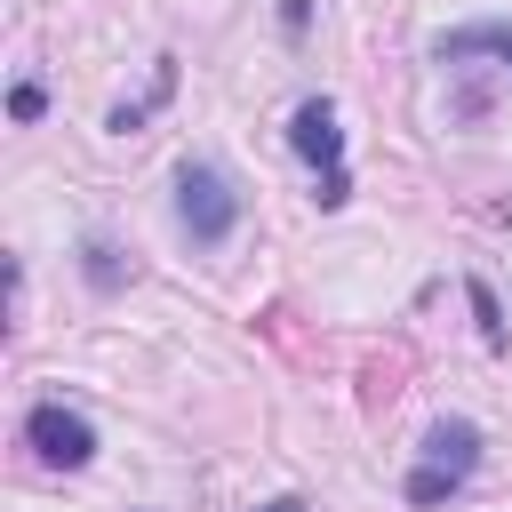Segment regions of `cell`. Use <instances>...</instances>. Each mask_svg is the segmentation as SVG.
Instances as JSON below:
<instances>
[{
  "instance_id": "5b68a950",
  "label": "cell",
  "mask_w": 512,
  "mask_h": 512,
  "mask_svg": "<svg viewBox=\"0 0 512 512\" xmlns=\"http://www.w3.org/2000/svg\"><path fill=\"white\" fill-rule=\"evenodd\" d=\"M472 56H504L512 64V24H464L440 40V64H472Z\"/></svg>"
},
{
  "instance_id": "6da1fadb",
  "label": "cell",
  "mask_w": 512,
  "mask_h": 512,
  "mask_svg": "<svg viewBox=\"0 0 512 512\" xmlns=\"http://www.w3.org/2000/svg\"><path fill=\"white\" fill-rule=\"evenodd\" d=\"M472 472H480V424L448 416V424L424 432V456H416V472H408V504H448Z\"/></svg>"
},
{
  "instance_id": "3957f363",
  "label": "cell",
  "mask_w": 512,
  "mask_h": 512,
  "mask_svg": "<svg viewBox=\"0 0 512 512\" xmlns=\"http://www.w3.org/2000/svg\"><path fill=\"white\" fill-rule=\"evenodd\" d=\"M176 216H184V232H192L200 248H216V240L240 224V192H232L216 168L184 160V168H176Z\"/></svg>"
},
{
  "instance_id": "277c9868",
  "label": "cell",
  "mask_w": 512,
  "mask_h": 512,
  "mask_svg": "<svg viewBox=\"0 0 512 512\" xmlns=\"http://www.w3.org/2000/svg\"><path fill=\"white\" fill-rule=\"evenodd\" d=\"M24 448H32L40 464H56V472H80V464L96 456V432H88V416H80V408L40 400V408L24 416Z\"/></svg>"
},
{
  "instance_id": "30bf717a",
  "label": "cell",
  "mask_w": 512,
  "mask_h": 512,
  "mask_svg": "<svg viewBox=\"0 0 512 512\" xmlns=\"http://www.w3.org/2000/svg\"><path fill=\"white\" fill-rule=\"evenodd\" d=\"M256 512H304V504H296V496H272V504H256Z\"/></svg>"
},
{
  "instance_id": "ba28073f",
  "label": "cell",
  "mask_w": 512,
  "mask_h": 512,
  "mask_svg": "<svg viewBox=\"0 0 512 512\" xmlns=\"http://www.w3.org/2000/svg\"><path fill=\"white\" fill-rule=\"evenodd\" d=\"M88 280H96V288H120V264H112V248H88Z\"/></svg>"
},
{
  "instance_id": "7a4b0ae2",
  "label": "cell",
  "mask_w": 512,
  "mask_h": 512,
  "mask_svg": "<svg viewBox=\"0 0 512 512\" xmlns=\"http://www.w3.org/2000/svg\"><path fill=\"white\" fill-rule=\"evenodd\" d=\"M288 144L320 168V192H312V200H320V208H344V200H352V176H344V128H336V104H328V96H304V104H296Z\"/></svg>"
},
{
  "instance_id": "52a82bcc",
  "label": "cell",
  "mask_w": 512,
  "mask_h": 512,
  "mask_svg": "<svg viewBox=\"0 0 512 512\" xmlns=\"http://www.w3.org/2000/svg\"><path fill=\"white\" fill-rule=\"evenodd\" d=\"M40 104H48V96H40V80H16V96H8V112H16V120H40Z\"/></svg>"
},
{
  "instance_id": "8992f818",
  "label": "cell",
  "mask_w": 512,
  "mask_h": 512,
  "mask_svg": "<svg viewBox=\"0 0 512 512\" xmlns=\"http://www.w3.org/2000/svg\"><path fill=\"white\" fill-rule=\"evenodd\" d=\"M472 312H480V336H488V344H504V312H496V296H488L480 280H472Z\"/></svg>"
},
{
  "instance_id": "9c48e42d",
  "label": "cell",
  "mask_w": 512,
  "mask_h": 512,
  "mask_svg": "<svg viewBox=\"0 0 512 512\" xmlns=\"http://www.w3.org/2000/svg\"><path fill=\"white\" fill-rule=\"evenodd\" d=\"M304 8H312V0H280V24H288V32H304Z\"/></svg>"
}]
</instances>
